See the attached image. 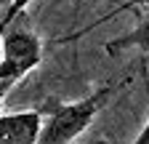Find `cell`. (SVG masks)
<instances>
[{
  "instance_id": "obj_1",
  "label": "cell",
  "mask_w": 149,
  "mask_h": 144,
  "mask_svg": "<svg viewBox=\"0 0 149 144\" xmlns=\"http://www.w3.org/2000/svg\"><path fill=\"white\" fill-rule=\"evenodd\" d=\"M117 91V83H104L96 91H91L83 99L74 101H45L40 110V134H37V144H72L80 134L88 131L112 94Z\"/></svg>"
},
{
  "instance_id": "obj_2",
  "label": "cell",
  "mask_w": 149,
  "mask_h": 144,
  "mask_svg": "<svg viewBox=\"0 0 149 144\" xmlns=\"http://www.w3.org/2000/svg\"><path fill=\"white\" fill-rule=\"evenodd\" d=\"M43 59V40L37 32L19 19L0 38V83H19Z\"/></svg>"
},
{
  "instance_id": "obj_3",
  "label": "cell",
  "mask_w": 149,
  "mask_h": 144,
  "mask_svg": "<svg viewBox=\"0 0 149 144\" xmlns=\"http://www.w3.org/2000/svg\"><path fill=\"white\" fill-rule=\"evenodd\" d=\"M37 134H40L37 110L0 115V144H37Z\"/></svg>"
},
{
  "instance_id": "obj_4",
  "label": "cell",
  "mask_w": 149,
  "mask_h": 144,
  "mask_svg": "<svg viewBox=\"0 0 149 144\" xmlns=\"http://www.w3.org/2000/svg\"><path fill=\"white\" fill-rule=\"evenodd\" d=\"M128 48H139L144 53H149V16L136 24L133 29H128L125 35H120V38H112L107 43V51L109 53H120V51H128Z\"/></svg>"
},
{
  "instance_id": "obj_5",
  "label": "cell",
  "mask_w": 149,
  "mask_h": 144,
  "mask_svg": "<svg viewBox=\"0 0 149 144\" xmlns=\"http://www.w3.org/2000/svg\"><path fill=\"white\" fill-rule=\"evenodd\" d=\"M32 3V0H11L8 3V8H6V13L0 16V38L6 35V29L8 27H13L19 19H24V11H27V6Z\"/></svg>"
},
{
  "instance_id": "obj_6",
  "label": "cell",
  "mask_w": 149,
  "mask_h": 144,
  "mask_svg": "<svg viewBox=\"0 0 149 144\" xmlns=\"http://www.w3.org/2000/svg\"><path fill=\"white\" fill-rule=\"evenodd\" d=\"M136 6H149V0H128L125 6H120V11H128V8H136ZM120 11H115V13H109V16H104L101 22H107V19H112V16H117Z\"/></svg>"
},
{
  "instance_id": "obj_7",
  "label": "cell",
  "mask_w": 149,
  "mask_h": 144,
  "mask_svg": "<svg viewBox=\"0 0 149 144\" xmlns=\"http://www.w3.org/2000/svg\"><path fill=\"white\" fill-rule=\"evenodd\" d=\"M130 144H149V117H146V123H144V128H141V134L130 141Z\"/></svg>"
},
{
  "instance_id": "obj_8",
  "label": "cell",
  "mask_w": 149,
  "mask_h": 144,
  "mask_svg": "<svg viewBox=\"0 0 149 144\" xmlns=\"http://www.w3.org/2000/svg\"><path fill=\"white\" fill-rule=\"evenodd\" d=\"M13 88V83H0V110H3V104H6V96H8V91Z\"/></svg>"
}]
</instances>
